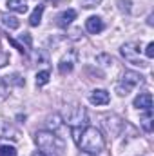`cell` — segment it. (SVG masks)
<instances>
[{
  "label": "cell",
  "instance_id": "cell-10",
  "mask_svg": "<svg viewBox=\"0 0 154 156\" xmlns=\"http://www.w3.org/2000/svg\"><path fill=\"white\" fill-rule=\"evenodd\" d=\"M75 18H76V11H75V9H67V11H64V13L58 15L56 26H58V27H67Z\"/></svg>",
  "mask_w": 154,
  "mask_h": 156
},
{
  "label": "cell",
  "instance_id": "cell-20",
  "mask_svg": "<svg viewBox=\"0 0 154 156\" xmlns=\"http://www.w3.org/2000/svg\"><path fill=\"white\" fill-rule=\"evenodd\" d=\"M145 55H147V58H152L154 56V42H151V44L145 47Z\"/></svg>",
  "mask_w": 154,
  "mask_h": 156
},
{
  "label": "cell",
  "instance_id": "cell-18",
  "mask_svg": "<svg viewBox=\"0 0 154 156\" xmlns=\"http://www.w3.org/2000/svg\"><path fill=\"white\" fill-rule=\"evenodd\" d=\"M7 40H9V44L18 51V53H22V55H26V51H27V47L24 45V44H20L18 40H15V38H11V37H7Z\"/></svg>",
  "mask_w": 154,
  "mask_h": 156
},
{
  "label": "cell",
  "instance_id": "cell-8",
  "mask_svg": "<svg viewBox=\"0 0 154 156\" xmlns=\"http://www.w3.org/2000/svg\"><path fill=\"white\" fill-rule=\"evenodd\" d=\"M85 29L93 35H98L103 31V20L100 16H89L87 22H85Z\"/></svg>",
  "mask_w": 154,
  "mask_h": 156
},
{
  "label": "cell",
  "instance_id": "cell-23",
  "mask_svg": "<svg viewBox=\"0 0 154 156\" xmlns=\"http://www.w3.org/2000/svg\"><path fill=\"white\" fill-rule=\"evenodd\" d=\"M33 156H47V154H44L42 151H38V153H35V154H33Z\"/></svg>",
  "mask_w": 154,
  "mask_h": 156
},
{
  "label": "cell",
  "instance_id": "cell-19",
  "mask_svg": "<svg viewBox=\"0 0 154 156\" xmlns=\"http://www.w3.org/2000/svg\"><path fill=\"white\" fill-rule=\"evenodd\" d=\"M100 2H102V0H82L83 7H87V9H93V7L100 5Z\"/></svg>",
  "mask_w": 154,
  "mask_h": 156
},
{
  "label": "cell",
  "instance_id": "cell-4",
  "mask_svg": "<svg viewBox=\"0 0 154 156\" xmlns=\"http://www.w3.org/2000/svg\"><path fill=\"white\" fill-rule=\"evenodd\" d=\"M120 53H121V56H123L127 62H131V64H134V66H142V67L147 66V64L142 60V49H140V44H136V42H127V44H123L121 49H120Z\"/></svg>",
  "mask_w": 154,
  "mask_h": 156
},
{
  "label": "cell",
  "instance_id": "cell-16",
  "mask_svg": "<svg viewBox=\"0 0 154 156\" xmlns=\"http://www.w3.org/2000/svg\"><path fill=\"white\" fill-rule=\"evenodd\" d=\"M49 71H40V73H37V85H45L47 82H49Z\"/></svg>",
  "mask_w": 154,
  "mask_h": 156
},
{
  "label": "cell",
  "instance_id": "cell-15",
  "mask_svg": "<svg viewBox=\"0 0 154 156\" xmlns=\"http://www.w3.org/2000/svg\"><path fill=\"white\" fill-rule=\"evenodd\" d=\"M62 118L58 116V115H53V116H49L47 118V127L49 129H53V131H56L60 125H62V122H60Z\"/></svg>",
  "mask_w": 154,
  "mask_h": 156
},
{
  "label": "cell",
  "instance_id": "cell-2",
  "mask_svg": "<svg viewBox=\"0 0 154 156\" xmlns=\"http://www.w3.org/2000/svg\"><path fill=\"white\" fill-rule=\"evenodd\" d=\"M35 142L40 151L47 156H62L65 151L64 140L58 138L53 131H38L35 134Z\"/></svg>",
  "mask_w": 154,
  "mask_h": 156
},
{
  "label": "cell",
  "instance_id": "cell-11",
  "mask_svg": "<svg viewBox=\"0 0 154 156\" xmlns=\"http://www.w3.org/2000/svg\"><path fill=\"white\" fill-rule=\"evenodd\" d=\"M7 7H9V11H15V13H26L27 2L26 0H7Z\"/></svg>",
  "mask_w": 154,
  "mask_h": 156
},
{
  "label": "cell",
  "instance_id": "cell-14",
  "mask_svg": "<svg viewBox=\"0 0 154 156\" xmlns=\"http://www.w3.org/2000/svg\"><path fill=\"white\" fill-rule=\"evenodd\" d=\"M152 109L151 111H145V116L142 118V125H143V129L147 131V133H151L152 131Z\"/></svg>",
  "mask_w": 154,
  "mask_h": 156
},
{
  "label": "cell",
  "instance_id": "cell-9",
  "mask_svg": "<svg viewBox=\"0 0 154 156\" xmlns=\"http://www.w3.org/2000/svg\"><path fill=\"white\" fill-rule=\"evenodd\" d=\"M75 53H71V55H67V56H64L62 60H60V64H58V71L62 73V75H67V73H71L73 69H75Z\"/></svg>",
  "mask_w": 154,
  "mask_h": 156
},
{
  "label": "cell",
  "instance_id": "cell-17",
  "mask_svg": "<svg viewBox=\"0 0 154 156\" xmlns=\"http://www.w3.org/2000/svg\"><path fill=\"white\" fill-rule=\"evenodd\" d=\"M0 156H16V149L13 145H0Z\"/></svg>",
  "mask_w": 154,
  "mask_h": 156
},
{
  "label": "cell",
  "instance_id": "cell-7",
  "mask_svg": "<svg viewBox=\"0 0 154 156\" xmlns=\"http://www.w3.org/2000/svg\"><path fill=\"white\" fill-rule=\"evenodd\" d=\"M109 100H111V96L105 89H94L89 94V102L94 105H105V104H109Z\"/></svg>",
  "mask_w": 154,
  "mask_h": 156
},
{
  "label": "cell",
  "instance_id": "cell-3",
  "mask_svg": "<svg viewBox=\"0 0 154 156\" xmlns=\"http://www.w3.org/2000/svg\"><path fill=\"white\" fill-rule=\"evenodd\" d=\"M143 82V76L142 75H138V73H134V71H127L123 78L118 82V85H116V93L120 94V96H127L138 83H142Z\"/></svg>",
  "mask_w": 154,
  "mask_h": 156
},
{
  "label": "cell",
  "instance_id": "cell-5",
  "mask_svg": "<svg viewBox=\"0 0 154 156\" xmlns=\"http://www.w3.org/2000/svg\"><path fill=\"white\" fill-rule=\"evenodd\" d=\"M62 120L67 122V123L73 125V127H82V125H87V123H85V122H87V113H85V109L80 107V105H71V107H67L65 113L62 115Z\"/></svg>",
  "mask_w": 154,
  "mask_h": 156
},
{
  "label": "cell",
  "instance_id": "cell-21",
  "mask_svg": "<svg viewBox=\"0 0 154 156\" xmlns=\"http://www.w3.org/2000/svg\"><path fill=\"white\" fill-rule=\"evenodd\" d=\"M7 62H9V56H7L4 51H0V67H4Z\"/></svg>",
  "mask_w": 154,
  "mask_h": 156
},
{
  "label": "cell",
  "instance_id": "cell-6",
  "mask_svg": "<svg viewBox=\"0 0 154 156\" xmlns=\"http://www.w3.org/2000/svg\"><path fill=\"white\" fill-rule=\"evenodd\" d=\"M134 107L142 111H151L152 109V94L151 93H140L134 98Z\"/></svg>",
  "mask_w": 154,
  "mask_h": 156
},
{
  "label": "cell",
  "instance_id": "cell-12",
  "mask_svg": "<svg viewBox=\"0 0 154 156\" xmlns=\"http://www.w3.org/2000/svg\"><path fill=\"white\" fill-rule=\"evenodd\" d=\"M2 24L7 27V29H18L20 27V20L13 15H2Z\"/></svg>",
  "mask_w": 154,
  "mask_h": 156
},
{
  "label": "cell",
  "instance_id": "cell-24",
  "mask_svg": "<svg viewBox=\"0 0 154 156\" xmlns=\"http://www.w3.org/2000/svg\"><path fill=\"white\" fill-rule=\"evenodd\" d=\"M47 2H53V4H56V2H58V0H47Z\"/></svg>",
  "mask_w": 154,
  "mask_h": 156
},
{
  "label": "cell",
  "instance_id": "cell-13",
  "mask_svg": "<svg viewBox=\"0 0 154 156\" xmlns=\"http://www.w3.org/2000/svg\"><path fill=\"white\" fill-rule=\"evenodd\" d=\"M42 15H44V5H37L35 11H33L31 16H29V26L37 27V26L40 24V20H42Z\"/></svg>",
  "mask_w": 154,
  "mask_h": 156
},
{
  "label": "cell",
  "instance_id": "cell-1",
  "mask_svg": "<svg viewBox=\"0 0 154 156\" xmlns=\"http://www.w3.org/2000/svg\"><path fill=\"white\" fill-rule=\"evenodd\" d=\"M71 136H73L75 144L78 145V149L83 151L85 154L98 156L103 151V147H105V142H103L102 133L96 127H91V125L73 127L71 129Z\"/></svg>",
  "mask_w": 154,
  "mask_h": 156
},
{
  "label": "cell",
  "instance_id": "cell-22",
  "mask_svg": "<svg viewBox=\"0 0 154 156\" xmlns=\"http://www.w3.org/2000/svg\"><path fill=\"white\" fill-rule=\"evenodd\" d=\"M20 40H22V42H26V47H27V49L31 47V37H29L27 33H24V35L20 37Z\"/></svg>",
  "mask_w": 154,
  "mask_h": 156
}]
</instances>
